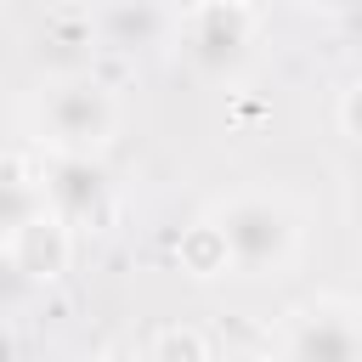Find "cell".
<instances>
[{
  "label": "cell",
  "instance_id": "cell-2",
  "mask_svg": "<svg viewBox=\"0 0 362 362\" xmlns=\"http://www.w3.org/2000/svg\"><path fill=\"white\" fill-rule=\"evenodd\" d=\"M255 45V17L243 0H198L181 23V57L198 74H232Z\"/></svg>",
  "mask_w": 362,
  "mask_h": 362
},
{
  "label": "cell",
  "instance_id": "cell-10",
  "mask_svg": "<svg viewBox=\"0 0 362 362\" xmlns=\"http://www.w3.org/2000/svg\"><path fill=\"white\" fill-rule=\"evenodd\" d=\"M311 6H328V11H356L362 0H311Z\"/></svg>",
  "mask_w": 362,
  "mask_h": 362
},
{
  "label": "cell",
  "instance_id": "cell-1",
  "mask_svg": "<svg viewBox=\"0 0 362 362\" xmlns=\"http://www.w3.org/2000/svg\"><path fill=\"white\" fill-rule=\"evenodd\" d=\"M215 226H221V249H226V260H232L238 272H249V277L283 266L288 249H294V209H288L283 198H266V192H243V198H232V204L221 209Z\"/></svg>",
  "mask_w": 362,
  "mask_h": 362
},
{
  "label": "cell",
  "instance_id": "cell-6",
  "mask_svg": "<svg viewBox=\"0 0 362 362\" xmlns=\"http://www.w3.org/2000/svg\"><path fill=\"white\" fill-rule=\"evenodd\" d=\"M68 221L62 215H34V221H23L17 232H11V260H17V272H28V277H57L62 272V260H68V232H62Z\"/></svg>",
  "mask_w": 362,
  "mask_h": 362
},
{
  "label": "cell",
  "instance_id": "cell-3",
  "mask_svg": "<svg viewBox=\"0 0 362 362\" xmlns=\"http://www.w3.org/2000/svg\"><path fill=\"white\" fill-rule=\"evenodd\" d=\"M40 124L57 141V153H90L113 130V96L96 79H57L40 96Z\"/></svg>",
  "mask_w": 362,
  "mask_h": 362
},
{
  "label": "cell",
  "instance_id": "cell-4",
  "mask_svg": "<svg viewBox=\"0 0 362 362\" xmlns=\"http://www.w3.org/2000/svg\"><path fill=\"white\" fill-rule=\"evenodd\" d=\"M45 198L68 226L102 221L107 215V170L90 153H57L45 170Z\"/></svg>",
  "mask_w": 362,
  "mask_h": 362
},
{
  "label": "cell",
  "instance_id": "cell-7",
  "mask_svg": "<svg viewBox=\"0 0 362 362\" xmlns=\"http://www.w3.org/2000/svg\"><path fill=\"white\" fill-rule=\"evenodd\" d=\"M102 40L113 51H147L164 40V11L153 0H107L102 11Z\"/></svg>",
  "mask_w": 362,
  "mask_h": 362
},
{
  "label": "cell",
  "instance_id": "cell-9",
  "mask_svg": "<svg viewBox=\"0 0 362 362\" xmlns=\"http://www.w3.org/2000/svg\"><path fill=\"white\" fill-rule=\"evenodd\" d=\"M339 119H345V130L362 141V85H351V90H345V107H339Z\"/></svg>",
  "mask_w": 362,
  "mask_h": 362
},
{
  "label": "cell",
  "instance_id": "cell-5",
  "mask_svg": "<svg viewBox=\"0 0 362 362\" xmlns=\"http://www.w3.org/2000/svg\"><path fill=\"white\" fill-rule=\"evenodd\" d=\"M288 356H362V317L322 300L294 311V334L283 339Z\"/></svg>",
  "mask_w": 362,
  "mask_h": 362
},
{
  "label": "cell",
  "instance_id": "cell-8",
  "mask_svg": "<svg viewBox=\"0 0 362 362\" xmlns=\"http://www.w3.org/2000/svg\"><path fill=\"white\" fill-rule=\"evenodd\" d=\"M45 209V187H34L17 164H0V232L11 238L23 221H34Z\"/></svg>",
  "mask_w": 362,
  "mask_h": 362
}]
</instances>
